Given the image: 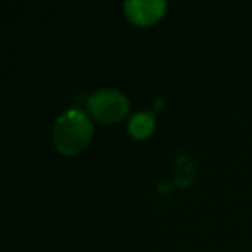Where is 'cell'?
I'll list each match as a JSON object with an SVG mask.
<instances>
[{
    "label": "cell",
    "mask_w": 252,
    "mask_h": 252,
    "mask_svg": "<svg viewBox=\"0 0 252 252\" xmlns=\"http://www.w3.org/2000/svg\"><path fill=\"white\" fill-rule=\"evenodd\" d=\"M94 125L80 109H67L56 119L52 128V140L56 149L64 156L81 152L92 140Z\"/></svg>",
    "instance_id": "1"
},
{
    "label": "cell",
    "mask_w": 252,
    "mask_h": 252,
    "mask_svg": "<svg viewBox=\"0 0 252 252\" xmlns=\"http://www.w3.org/2000/svg\"><path fill=\"white\" fill-rule=\"evenodd\" d=\"M128 130L135 138H147L154 130V116L149 112H137L128 123Z\"/></svg>",
    "instance_id": "4"
},
{
    "label": "cell",
    "mask_w": 252,
    "mask_h": 252,
    "mask_svg": "<svg viewBox=\"0 0 252 252\" xmlns=\"http://www.w3.org/2000/svg\"><path fill=\"white\" fill-rule=\"evenodd\" d=\"M166 4L164 0H128L125 2V12L131 23L135 25H152L164 14Z\"/></svg>",
    "instance_id": "3"
},
{
    "label": "cell",
    "mask_w": 252,
    "mask_h": 252,
    "mask_svg": "<svg viewBox=\"0 0 252 252\" xmlns=\"http://www.w3.org/2000/svg\"><path fill=\"white\" fill-rule=\"evenodd\" d=\"M88 111L100 123H118L130 111V100L116 88H102L88 98Z\"/></svg>",
    "instance_id": "2"
}]
</instances>
